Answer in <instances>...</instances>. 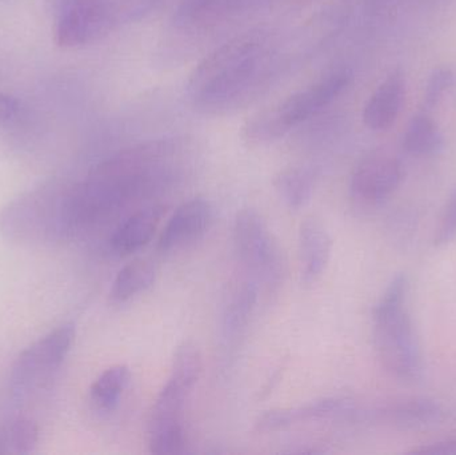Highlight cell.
Segmentation results:
<instances>
[{"mask_svg": "<svg viewBox=\"0 0 456 455\" xmlns=\"http://www.w3.org/2000/svg\"><path fill=\"white\" fill-rule=\"evenodd\" d=\"M166 208L163 206H151L133 214L119 224L111 240L110 246L115 254L120 256H130L141 250L154 237Z\"/></svg>", "mask_w": 456, "mask_h": 455, "instance_id": "obj_15", "label": "cell"}, {"mask_svg": "<svg viewBox=\"0 0 456 455\" xmlns=\"http://www.w3.org/2000/svg\"><path fill=\"white\" fill-rule=\"evenodd\" d=\"M213 218V206L205 198H194L182 203L168 219L158 248L163 253H167L195 242L210 229Z\"/></svg>", "mask_w": 456, "mask_h": 455, "instance_id": "obj_10", "label": "cell"}, {"mask_svg": "<svg viewBox=\"0 0 456 455\" xmlns=\"http://www.w3.org/2000/svg\"><path fill=\"white\" fill-rule=\"evenodd\" d=\"M455 240L456 189L454 192L450 195L449 200H447L446 206H444V211H442L438 226H436V232H434L433 245L436 246V248H444V246L454 242Z\"/></svg>", "mask_w": 456, "mask_h": 455, "instance_id": "obj_23", "label": "cell"}, {"mask_svg": "<svg viewBox=\"0 0 456 455\" xmlns=\"http://www.w3.org/2000/svg\"><path fill=\"white\" fill-rule=\"evenodd\" d=\"M353 79V71L347 67L327 72L307 87L256 112L241 128V136L251 146H265L279 141L326 109L347 90Z\"/></svg>", "mask_w": 456, "mask_h": 455, "instance_id": "obj_5", "label": "cell"}, {"mask_svg": "<svg viewBox=\"0 0 456 455\" xmlns=\"http://www.w3.org/2000/svg\"><path fill=\"white\" fill-rule=\"evenodd\" d=\"M455 75L450 67H436L431 72L426 85L425 96H423V106L426 111H430L434 107L438 106L444 93L454 85Z\"/></svg>", "mask_w": 456, "mask_h": 455, "instance_id": "obj_22", "label": "cell"}, {"mask_svg": "<svg viewBox=\"0 0 456 455\" xmlns=\"http://www.w3.org/2000/svg\"><path fill=\"white\" fill-rule=\"evenodd\" d=\"M0 230L21 242H58L77 230L71 186L47 184L11 202L0 214Z\"/></svg>", "mask_w": 456, "mask_h": 455, "instance_id": "obj_4", "label": "cell"}, {"mask_svg": "<svg viewBox=\"0 0 456 455\" xmlns=\"http://www.w3.org/2000/svg\"><path fill=\"white\" fill-rule=\"evenodd\" d=\"M403 163L387 151H372L359 160L350 179L353 199L362 207H378L401 186Z\"/></svg>", "mask_w": 456, "mask_h": 455, "instance_id": "obj_8", "label": "cell"}, {"mask_svg": "<svg viewBox=\"0 0 456 455\" xmlns=\"http://www.w3.org/2000/svg\"><path fill=\"white\" fill-rule=\"evenodd\" d=\"M358 414V406L347 398H326L297 408L265 411L255 422L257 433H273L313 419L351 418Z\"/></svg>", "mask_w": 456, "mask_h": 455, "instance_id": "obj_9", "label": "cell"}, {"mask_svg": "<svg viewBox=\"0 0 456 455\" xmlns=\"http://www.w3.org/2000/svg\"><path fill=\"white\" fill-rule=\"evenodd\" d=\"M256 302V286L254 283H241L233 291L224 315V336L228 342H233L246 329L248 317Z\"/></svg>", "mask_w": 456, "mask_h": 455, "instance_id": "obj_21", "label": "cell"}, {"mask_svg": "<svg viewBox=\"0 0 456 455\" xmlns=\"http://www.w3.org/2000/svg\"><path fill=\"white\" fill-rule=\"evenodd\" d=\"M402 147L411 157H436L444 151V136L428 111L419 112L410 120L402 138Z\"/></svg>", "mask_w": 456, "mask_h": 455, "instance_id": "obj_16", "label": "cell"}, {"mask_svg": "<svg viewBox=\"0 0 456 455\" xmlns=\"http://www.w3.org/2000/svg\"><path fill=\"white\" fill-rule=\"evenodd\" d=\"M39 432L37 425L19 416L0 418V455L29 454L37 448Z\"/></svg>", "mask_w": 456, "mask_h": 455, "instance_id": "obj_19", "label": "cell"}, {"mask_svg": "<svg viewBox=\"0 0 456 455\" xmlns=\"http://www.w3.org/2000/svg\"><path fill=\"white\" fill-rule=\"evenodd\" d=\"M260 0H181L174 21L179 28L206 29L228 20Z\"/></svg>", "mask_w": 456, "mask_h": 455, "instance_id": "obj_13", "label": "cell"}, {"mask_svg": "<svg viewBox=\"0 0 456 455\" xmlns=\"http://www.w3.org/2000/svg\"><path fill=\"white\" fill-rule=\"evenodd\" d=\"M75 341V326H61L27 347L11 370V389L19 397L45 387L58 373Z\"/></svg>", "mask_w": 456, "mask_h": 455, "instance_id": "obj_6", "label": "cell"}, {"mask_svg": "<svg viewBox=\"0 0 456 455\" xmlns=\"http://www.w3.org/2000/svg\"><path fill=\"white\" fill-rule=\"evenodd\" d=\"M155 267L147 259H135L126 264L112 282L111 297L114 302H126L149 290L155 282Z\"/></svg>", "mask_w": 456, "mask_h": 455, "instance_id": "obj_17", "label": "cell"}, {"mask_svg": "<svg viewBox=\"0 0 456 455\" xmlns=\"http://www.w3.org/2000/svg\"><path fill=\"white\" fill-rule=\"evenodd\" d=\"M406 95V79L402 69L387 75L371 93L363 110V122L370 130L386 131L396 122Z\"/></svg>", "mask_w": 456, "mask_h": 455, "instance_id": "obj_11", "label": "cell"}, {"mask_svg": "<svg viewBox=\"0 0 456 455\" xmlns=\"http://www.w3.org/2000/svg\"><path fill=\"white\" fill-rule=\"evenodd\" d=\"M273 186L287 207L300 210L313 197L315 174L305 167L287 168L276 176Z\"/></svg>", "mask_w": 456, "mask_h": 455, "instance_id": "obj_18", "label": "cell"}, {"mask_svg": "<svg viewBox=\"0 0 456 455\" xmlns=\"http://www.w3.org/2000/svg\"><path fill=\"white\" fill-rule=\"evenodd\" d=\"M412 454L420 455H456V437L446 438V440L436 441V443L422 445L414 449Z\"/></svg>", "mask_w": 456, "mask_h": 455, "instance_id": "obj_25", "label": "cell"}, {"mask_svg": "<svg viewBox=\"0 0 456 455\" xmlns=\"http://www.w3.org/2000/svg\"><path fill=\"white\" fill-rule=\"evenodd\" d=\"M130 381L131 371L127 366L117 365L107 369L91 386V402L98 410H114L119 405L120 398L125 394Z\"/></svg>", "mask_w": 456, "mask_h": 455, "instance_id": "obj_20", "label": "cell"}, {"mask_svg": "<svg viewBox=\"0 0 456 455\" xmlns=\"http://www.w3.org/2000/svg\"><path fill=\"white\" fill-rule=\"evenodd\" d=\"M162 0H53V37L61 48L93 45L146 18Z\"/></svg>", "mask_w": 456, "mask_h": 455, "instance_id": "obj_3", "label": "cell"}, {"mask_svg": "<svg viewBox=\"0 0 456 455\" xmlns=\"http://www.w3.org/2000/svg\"><path fill=\"white\" fill-rule=\"evenodd\" d=\"M289 45L286 37L273 29L247 32L224 43L190 75L186 91L192 106L208 115L249 106L289 67Z\"/></svg>", "mask_w": 456, "mask_h": 455, "instance_id": "obj_1", "label": "cell"}, {"mask_svg": "<svg viewBox=\"0 0 456 455\" xmlns=\"http://www.w3.org/2000/svg\"><path fill=\"white\" fill-rule=\"evenodd\" d=\"M332 240L324 224L316 218L303 222L299 232V256L302 280L315 283L326 272L331 256Z\"/></svg>", "mask_w": 456, "mask_h": 455, "instance_id": "obj_14", "label": "cell"}, {"mask_svg": "<svg viewBox=\"0 0 456 455\" xmlns=\"http://www.w3.org/2000/svg\"><path fill=\"white\" fill-rule=\"evenodd\" d=\"M233 245L247 269L263 280H275L281 270L278 246L263 216L254 208H243L233 222Z\"/></svg>", "mask_w": 456, "mask_h": 455, "instance_id": "obj_7", "label": "cell"}, {"mask_svg": "<svg viewBox=\"0 0 456 455\" xmlns=\"http://www.w3.org/2000/svg\"><path fill=\"white\" fill-rule=\"evenodd\" d=\"M378 417L401 430H422L438 427L447 417L446 409L430 398H403L378 410Z\"/></svg>", "mask_w": 456, "mask_h": 455, "instance_id": "obj_12", "label": "cell"}, {"mask_svg": "<svg viewBox=\"0 0 456 455\" xmlns=\"http://www.w3.org/2000/svg\"><path fill=\"white\" fill-rule=\"evenodd\" d=\"M20 114L18 99L8 93H0V128L12 125Z\"/></svg>", "mask_w": 456, "mask_h": 455, "instance_id": "obj_24", "label": "cell"}, {"mask_svg": "<svg viewBox=\"0 0 456 455\" xmlns=\"http://www.w3.org/2000/svg\"><path fill=\"white\" fill-rule=\"evenodd\" d=\"M409 291L406 274L393 278L372 312L374 342L380 362L394 378L418 384L425 377V362L407 309Z\"/></svg>", "mask_w": 456, "mask_h": 455, "instance_id": "obj_2", "label": "cell"}]
</instances>
